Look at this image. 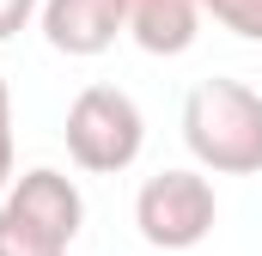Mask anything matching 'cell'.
<instances>
[{"label":"cell","instance_id":"7a4b0ae2","mask_svg":"<svg viewBox=\"0 0 262 256\" xmlns=\"http://www.w3.org/2000/svg\"><path fill=\"white\" fill-rule=\"evenodd\" d=\"M85 226V195L67 171H25L0 195V256H67Z\"/></svg>","mask_w":262,"mask_h":256},{"label":"cell","instance_id":"ba28073f","mask_svg":"<svg viewBox=\"0 0 262 256\" xmlns=\"http://www.w3.org/2000/svg\"><path fill=\"white\" fill-rule=\"evenodd\" d=\"M12 189V92H6V73H0V195Z\"/></svg>","mask_w":262,"mask_h":256},{"label":"cell","instance_id":"8992f818","mask_svg":"<svg viewBox=\"0 0 262 256\" xmlns=\"http://www.w3.org/2000/svg\"><path fill=\"white\" fill-rule=\"evenodd\" d=\"M122 31L146 55H183L201 31L195 0H122Z\"/></svg>","mask_w":262,"mask_h":256},{"label":"cell","instance_id":"277c9868","mask_svg":"<svg viewBox=\"0 0 262 256\" xmlns=\"http://www.w3.org/2000/svg\"><path fill=\"white\" fill-rule=\"evenodd\" d=\"M220 220V195L207 183V171L171 165L159 177H146L134 195V226L152 250H195Z\"/></svg>","mask_w":262,"mask_h":256},{"label":"cell","instance_id":"5b68a950","mask_svg":"<svg viewBox=\"0 0 262 256\" xmlns=\"http://www.w3.org/2000/svg\"><path fill=\"white\" fill-rule=\"evenodd\" d=\"M37 25H43V43L55 55L92 61L122 37V0H43Z\"/></svg>","mask_w":262,"mask_h":256},{"label":"cell","instance_id":"52a82bcc","mask_svg":"<svg viewBox=\"0 0 262 256\" xmlns=\"http://www.w3.org/2000/svg\"><path fill=\"white\" fill-rule=\"evenodd\" d=\"M201 18H213L220 31L244 37V43H262V0H195Z\"/></svg>","mask_w":262,"mask_h":256},{"label":"cell","instance_id":"9c48e42d","mask_svg":"<svg viewBox=\"0 0 262 256\" xmlns=\"http://www.w3.org/2000/svg\"><path fill=\"white\" fill-rule=\"evenodd\" d=\"M37 12H43V0H0V43H6V37H18Z\"/></svg>","mask_w":262,"mask_h":256},{"label":"cell","instance_id":"6da1fadb","mask_svg":"<svg viewBox=\"0 0 262 256\" xmlns=\"http://www.w3.org/2000/svg\"><path fill=\"white\" fill-rule=\"evenodd\" d=\"M183 146L213 177L262 171V92L244 79H201L183 98Z\"/></svg>","mask_w":262,"mask_h":256},{"label":"cell","instance_id":"3957f363","mask_svg":"<svg viewBox=\"0 0 262 256\" xmlns=\"http://www.w3.org/2000/svg\"><path fill=\"white\" fill-rule=\"evenodd\" d=\"M67 159L92 177H116L128 171L146 146V116L122 86H85L67 104Z\"/></svg>","mask_w":262,"mask_h":256}]
</instances>
